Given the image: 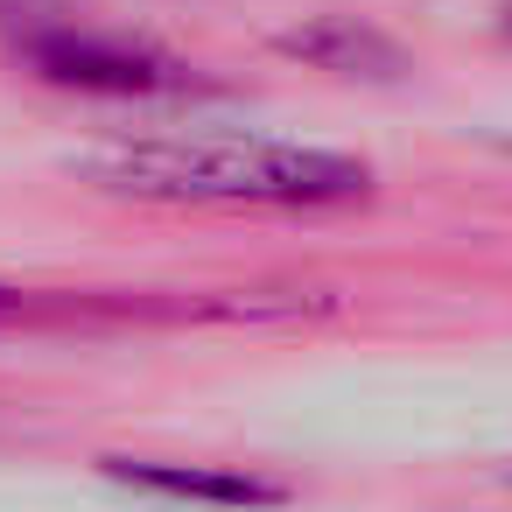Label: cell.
Wrapping results in <instances>:
<instances>
[{"label": "cell", "mask_w": 512, "mask_h": 512, "mask_svg": "<svg viewBox=\"0 0 512 512\" xmlns=\"http://www.w3.org/2000/svg\"><path fill=\"white\" fill-rule=\"evenodd\" d=\"M29 71L43 85L64 92H92V99H176L197 92V71L155 43L134 36H99V29H36L22 43Z\"/></svg>", "instance_id": "cell-2"}, {"label": "cell", "mask_w": 512, "mask_h": 512, "mask_svg": "<svg viewBox=\"0 0 512 512\" xmlns=\"http://www.w3.org/2000/svg\"><path fill=\"white\" fill-rule=\"evenodd\" d=\"M498 29H505V36H512V0H505V15H498Z\"/></svg>", "instance_id": "cell-5"}, {"label": "cell", "mask_w": 512, "mask_h": 512, "mask_svg": "<svg viewBox=\"0 0 512 512\" xmlns=\"http://www.w3.org/2000/svg\"><path fill=\"white\" fill-rule=\"evenodd\" d=\"M505 484H512V470H505Z\"/></svg>", "instance_id": "cell-6"}, {"label": "cell", "mask_w": 512, "mask_h": 512, "mask_svg": "<svg viewBox=\"0 0 512 512\" xmlns=\"http://www.w3.org/2000/svg\"><path fill=\"white\" fill-rule=\"evenodd\" d=\"M106 190L162 204H344L372 190V169L337 148L295 141H127L85 155Z\"/></svg>", "instance_id": "cell-1"}, {"label": "cell", "mask_w": 512, "mask_h": 512, "mask_svg": "<svg viewBox=\"0 0 512 512\" xmlns=\"http://www.w3.org/2000/svg\"><path fill=\"white\" fill-rule=\"evenodd\" d=\"M274 50L288 64H309V71H330V78H351V85H400L414 71V57L358 15H309V22L281 29Z\"/></svg>", "instance_id": "cell-3"}, {"label": "cell", "mask_w": 512, "mask_h": 512, "mask_svg": "<svg viewBox=\"0 0 512 512\" xmlns=\"http://www.w3.org/2000/svg\"><path fill=\"white\" fill-rule=\"evenodd\" d=\"M106 477L155 491V498H190V505H239V512H267L288 505V484L253 477V470H211V463H148V456H106Z\"/></svg>", "instance_id": "cell-4"}]
</instances>
